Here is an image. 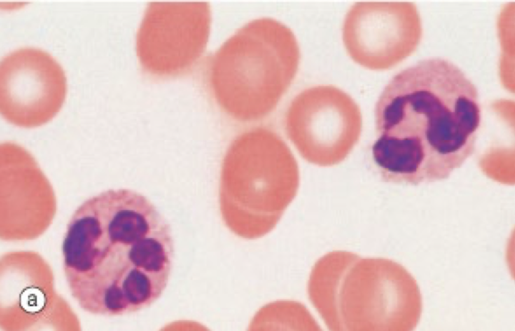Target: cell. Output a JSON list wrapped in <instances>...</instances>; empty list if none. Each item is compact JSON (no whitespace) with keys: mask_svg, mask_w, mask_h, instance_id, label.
Wrapping results in <instances>:
<instances>
[{"mask_svg":"<svg viewBox=\"0 0 515 331\" xmlns=\"http://www.w3.org/2000/svg\"><path fill=\"white\" fill-rule=\"evenodd\" d=\"M372 149L419 184L448 178L473 154L481 114L475 86L452 62L424 59L395 75L375 107Z\"/></svg>","mask_w":515,"mask_h":331,"instance_id":"cell-1","label":"cell"},{"mask_svg":"<svg viewBox=\"0 0 515 331\" xmlns=\"http://www.w3.org/2000/svg\"><path fill=\"white\" fill-rule=\"evenodd\" d=\"M174 251L166 219L146 197L127 189L113 190L100 200L80 243L82 258L102 266V299L112 315L137 312L161 296Z\"/></svg>","mask_w":515,"mask_h":331,"instance_id":"cell-2","label":"cell"},{"mask_svg":"<svg viewBox=\"0 0 515 331\" xmlns=\"http://www.w3.org/2000/svg\"><path fill=\"white\" fill-rule=\"evenodd\" d=\"M307 292L333 331H410L422 311L419 287L403 266L348 251L330 252L318 259Z\"/></svg>","mask_w":515,"mask_h":331,"instance_id":"cell-3","label":"cell"},{"mask_svg":"<svg viewBox=\"0 0 515 331\" xmlns=\"http://www.w3.org/2000/svg\"><path fill=\"white\" fill-rule=\"evenodd\" d=\"M300 57L291 29L262 17L241 27L199 64L220 109L236 120L251 121L275 108L296 76Z\"/></svg>","mask_w":515,"mask_h":331,"instance_id":"cell-4","label":"cell"},{"mask_svg":"<svg viewBox=\"0 0 515 331\" xmlns=\"http://www.w3.org/2000/svg\"><path fill=\"white\" fill-rule=\"evenodd\" d=\"M299 182L297 161L277 134L258 127L240 134L221 164L219 203L224 223L243 239L266 235L295 197Z\"/></svg>","mask_w":515,"mask_h":331,"instance_id":"cell-5","label":"cell"},{"mask_svg":"<svg viewBox=\"0 0 515 331\" xmlns=\"http://www.w3.org/2000/svg\"><path fill=\"white\" fill-rule=\"evenodd\" d=\"M211 23L207 2L149 3L136 36L137 55L142 70L159 78L190 72L206 49Z\"/></svg>","mask_w":515,"mask_h":331,"instance_id":"cell-6","label":"cell"},{"mask_svg":"<svg viewBox=\"0 0 515 331\" xmlns=\"http://www.w3.org/2000/svg\"><path fill=\"white\" fill-rule=\"evenodd\" d=\"M287 137L307 161L321 167L344 160L362 131L360 108L342 89L330 85L302 91L285 114Z\"/></svg>","mask_w":515,"mask_h":331,"instance_id":"cell-7","label":"cell"},{"mask_svg":"<svg viewBox=\"0 0 515 331\" xmlns=\"http://www.w3.org/2000/svg\"><path fill=\"white\" fill-rule=\"evenodd\" d=\"M342 39L347 52L360 65L384 70L416 48L422 36L420 16L409 2H359L345 16Z\"/></svg>","mask_w":515,"mask_h":331,"instance_id":"cell-8","label":"cell"},{"mask_svg":"<svg viewBox=\"0 0 515 331\" xmlns=\"http://www.w3.org/2000/svg\"><path fill=\"white\" fill-rule=\"evenodd\" d=\"M67 86L62 67L48 52L30 47L13 50L1 61V115L21 127L43 125L60 111Z\"/></svg>","mask_w":515,"mask_h":331,"instance_id":"cell-9","label":"cell"},{"mask_svg":"<svg viewBox=\"0 0 515 331\" xmlns=\"http://www.w3.org/2000/svg\"><path fill=\"white\" fill-rule=\"evenodd\" d=\"M320 326L302 304L276 301L261 308L250 323V330H320Z\"/></svg>","mask_w":515,"mask_h":331,"instance_id":"cell-10","label":"cell"}]
</instances>
